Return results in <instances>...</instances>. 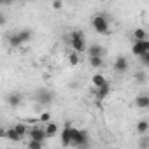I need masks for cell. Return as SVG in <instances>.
I'll list each match as a JSON object with an SVG mask.
<instances>
[{
	"mask_svg": "<svg viewBox=\"0 0 149 149\" xmlns=\"http://www.w3.org/2000/svg\"><path fill=\"white\" fill-rule=\"evenodd\" d=\"M67 40L72 46L74 53L81 54V53L86 51V35H84L83 30H74V32H70V35L67 37Z\"/></svg>",
	"mask_w": 149,
	"mask_h": 149,
	"instance_id": "6da1fadb",
	"label": "cell"
},
{
	"mask_svg": "<svg viewBox=\"0 0 149 149\" xmlns=\"http://www.w3.org/2000/svg\"><path fill=\"white\" fill-rule=\"evenodd\" d=\"M70 146L77 147V149H88L90 147V135L83 128H72L70 135Z\"/></svg>",
	"mask_w": 149,
	"mask_h": 149,
	"instance_id": "7a4b0ae2",
	"label": "cell"
},
{
	"mask_svg": "<svg viewBox=\"0 0 149 149\" xmlns=\"http://www.w3.org/2000/svg\"><path fill=\"white\" fill-rule=\"evenodd\" d=\"M91 25H93V28H95L97 33H100V35H107L109 33V19H107V16L97 14L91 19Z\"/></svg>",
	"mask_w": 149,
	"mask_h": 149,
	"instance_id": "3957f363",
	"label": "cell"
},
{
	"mask_svg": "<svg viewBox=\"0 0 149 149\" xmlns=\"http://www.w3.org/2000/svg\"><path fill=\"white\" fill-rule=\"evenodd\" d=\"M35 100L40 105H51L53 100H54V91H51L47 88H40V90L35 91Z\"/></svg>",
	"mask_w": 149,
	"mask_h": 149,
	"instance_id": "277c9868",
	"label": "cell"
},
{
	"mask_svg": "<svg viewBox=\"0 0 149 149\" xmlns=\"http://www.w3.org/2000/svg\"><path fill=\"white\" fill-rule=\"evenodd\" d=\"M128 67H130V63H128V58L126 56H118L114 60V65H112V68H114L116 74H125L128 70Z\"/></svg>",
	"mask_w": 149,
	"mask_h": 149,
	"instance_id": "5b68a950",
	"label": "cell"
},
{
	"mask_svg": "<svg viewBox=\"0 0 149 149\" xmlns=\"http://www.w3.org/2000/svg\"><path fill=\"white\" fill-rule=\"evenodd\" d=\"M132 53L135 56H140L144 53H149V40H135L132 46Z\"/></svg>",
	"mask_w": 149,
	"mask_h": 149,
	"instance_id": "8992f818",
	"label": "cell"
},
{
	"mask_svg": "<svg viewBox=\"0 0 149 149\" xmlns=\"http://www.w3.org/2000/svg\"><path fill=\"white\" fill-rule=\"evenodd\" d=\"M86 51H88L90 58H104V56H105V49H104L100 44H91V46H86Z\"/></svg>",
	"mask_w": 149,
	"mask_h": 149,
	"instance_id": "52a82bcc",
	"label": "cell"
},
{
	"mask_svg": "<svg viewBox=\"0 0 149 149\" xmlns=\"http://www.w3.org/2000/svg\"><path fill=\"white\" fill-rule=\"evenodd\" d=\"M72 123L70 121H67L65 123V126H63V130H61V146L63 147H68L70 146V135H72Z\"/></svg>",
	"mask_w": 149,
	"mask_h": 149,
	"instance_id": "ba28073f",
	"label": "cell"
},
{
	"mask_svg": "<svg viewBox=\"0 0 149 149\" xmlns=\"http://www.w3.org/2000/svg\"><path fill=\"white\" fill-rule=\"evenodd\" d=\"M46 139H47V137H46V132H44L42 126H33V128L30 130V140H37V142H42V144H44Z\"/></svg>",
	"mask_w": 149,
	"mask_h": 149,
	"instance_id": "9c48e42d",
	"label": "cell"
},
{
	"mask_svg": "<svg viewBox=\"0 0 149 149\" xmlns=\"http://www.w3.org/2000/svg\"><path fill=\"white\" fill-rule=\"evenodd\" d=\"M16 33H18V39H19L21 46H23V44H26V42H30V40H32V37H33V32H32L30 28H26V26H25V28H21V30H18Z\"/></svg>",
	"mask_w": 149,
	"mask_h": 149,
	"instance_id": "30bf717a",
	"label": "cell"
},
{
	"mask_svg": "<svg viewBox=\"0 0 149 149\" xmlns=\"http://www.w3.org/2000/svg\"><path fill=\"white\" fill-rule=\"evenodd\" d=\"M7 104H9L11 107H19V105L23 104V95L18 93V91L9 93V95H7Z\"/></svg>",
	"mask_w": 149,
	"mask_h": 149,
	"instance_id": "8fae6325",
	"label": "cell"
},
{
	"mask_svg": "<svg viewBox=\"0 0 149 149\" xmlns=\"http://www.w3.org/2000/svg\"><path fill=\"white\" fill-rule=\"evenodd\" d=\"M111 93V84L107 83V84H104L102 88H98V90H95V97L98 98V100H104V98H107V95Z\"/></svg>",
	"mask_w": 149,
	"mask_h": 149,
	"instance_id": "7c38bea8",
	"label": "cell"
},
{
	"mask_svg": "<svg viewBox=\"0 0 149 149\" xmlns=\"http://www.w3.org/2000/svg\"><path fill=\"white\" fill-rule=\"evenodd\" d=\"M135 105H137L139 109H147V107H149V95H146V93L139 95V97L135 98Z\"/></svg>",
	"mask_w": 149,
	"mask_h": 149,
	"instance_id": "4fadbf2b",
	"label": "cell"
},
{
	"mask_svg": "<svg viewBox=\"0 0 149 149\" xmlns=\"http://www.w3.org/2000/svg\"><path fill=\"white\" fill-rule=\"evenodd\" d=\"M91 84L95 86V90H98V88H102L104 84H107V79L102 76V74H95V76L91 77Z\"/></svg>",
	"mask_w": 149,
	"mask_h": 149,
	"instance_id": "5bb4252c",
	"label": "cell"
},
{
	"mask_svg": "<svg viewBox=\"0 0 149 149\" xmlns=\"http://www.w3.org/2000/svg\"><path fill=\"white\" fill-rule=\"evenodd\" d=\"M44 132H46V137H54V135L58 133V125L53 123V121H49V123L44 126Z\"/></svg>",
	"mask_w": 149,
	"mask_h": 149,
	"instance_id": "9a60e30c",
	"label": "cell"
},
{
	"mask_svg": "<svg viewBox=\"0 0 149 149\" xmlns=\"http://www.w3.org/2000/svg\"><path fill=\"white\" fill-rule=\"evenodd\" d=\"M7 44H9L11 47H19V46H21V42H19L18 33H16V32H13V33H9V35H7Z\"/></svg>",
	"mask_w": 149,
	"mask_h": 149,
	"instance_id": "2e32d148",
	"label": "cell"
},
{
	"mask_svg": "<svg viewBox=\"0 0 149 149\" xmlns=\"http://www.w3.org/2000/svg\"><path fill=\"white\" fill-rule=\"evenodd\" d=\"M13 128H14V132L19 135V139H23V137L26 135V132H28L25 123H16V125H13Z\"/></svg>",
	"mask_w": 149,
	"mask_h": 149,
	"instance_id": "e0dca14e",
	"label": "cell"
},
{
	"mask_svg": "<svg viewBox=\"0 0 149 149\" xmlns=\"http://www.w3.org/2000/svg\"><path fill=\"white\" fill-rule=\"evenodd\" d=\"M133 39H135V40H147V32H146L144 28H135Z\"/></svg>",
	"mask_w": 149,
	"mask_h": 149,
	"instance_id": "ac0fdd59",
	"label": "cell"
},
{
	"mask_svg": "<svg viewBox=\"0 0 149 149\" xmlns=\"http://www.w3.org/2000/svg\"><path fill=\"white\" fill-rule=\"evenodd\" d=\"M6 139H9V140H13V142H19V140H21V139H19V135L14 132V128H13V126L6 130Z\"/></svg>",
	"mask_w": 149,
	"mask_h": 149,
	"instance_id": "d6986e66",
	"label": "cell"
},
{
	"mask_svg": "<svg viewBox=\"0 0 149 149\" xmlns=\"http://www.w3.org/2000/svg\"><path fill=\"white\" fill-rule=\"evenodd\" d=\"M147 130H149V123H147L146 119H142V121H139V123H137V132H139V133L146 135V133H147Z\"/></svg>",
	"mask_w": 149,
	"mask_h": 149,
	"instance_id": "ffe728a7",
	"label": "cell"
},
{
	"mask_svg": "<svg viewBox=\"0 0 149 149\" xmlns=\"http://www.w3.org/2000/svg\"><path fill=\"white\" fill-rule=\"evenodd\" d=\"M90 65L93 68H100L104 65V58H90Z\"/></svg>",
	"mask_w": 149,
	"mask_h": 149,
	"instance_id": "44dd1931",
	"label": "cell"
},
{
	"mask_svg": "<svg viewBox=\"0 0 149 149\" xmlns=\"http://www.w3.org/2000/svg\"><path fill=\"white\" fill-rule=\"evenodd\" d=\"M68 61H70V65H72V67H74V65H77V63H79V54L72 51V53L68 54Z\"/></svg>",
	"mask_w": 149,
	"mask_h": 149,
	"instance_id": "7402d4cb",
	"label": "cell"
},
{
	"mask_svg": "<svg viewBox=\"0 0 149 149\" xmlns=\"http://www.w3.org/2000/svg\"><path fill=\"white\" fill-rule=\"evenodd\" d=\"M28 149H44V144L37 140H28Z\"/></svg>",
	"mask_w": 149,
	"mask_h": 149,
	"instance_id": "603a6c76",
	"label": "cell"
},
{
	"mask_svg": "<svg viewBox=\"0 0 149 149\" xmlns=\"http://www.w3.org/2000/svg\"><path fill=\"white\" fill-rule=\"evenodd\" d=\"M39 121L47 125V123L51 121V112H42V114H40V118H39Z\"/></svg>",
	"mask_w": 149,
	"mask_h": 149,
	"instance_id": "cb8c5ba5",
	"label": "cell"
},
{
	"mask_svg": "<svg viewBox=\"0 0 149 149\" xmlns=\"http://www.w3.org/2000/svg\"><path fill=\"white\" fill-rule=\"evenodd\" d=\"M139 58H140V61H142L144 67H149V53H144V54H140Z\"/></svg>",
	"mask_w": 149,
	"mask_h": 149,
	"instance_id": "d4e9b609",
	"label": "cell"
},
{
	"mask_svg": "<svg viewBox=\"0 0 149 149\" xmlns=\"http://www.w3.org/2000/svg\"><path fill=\"white\" fill-rule=\"evenodd\" d=\"M144 79H146V74H144V72H137V74H135V81L142 83Z\"/></svg>",
	"mask_w": 149,
	"mask_h": 149,
	"instance_id": "484cf974",
	"label": "cell"
},
{
	"mask_svg": "<svg viewBox=\"0 0 149 149\" xmlns=\"http://www.w3.org/2000/svg\"><path fill=\"white\" fill-rule=\"evenodd\" d=\"M6 23H7V16L4 13H0V26H4Z\"/></svg>",
	"mask_w": 149,
	"mask_h": 149,
	"instance_id": "4316f807",
	"label": "cell"
},
{
	"mask_svg": "<svg viewBox=\"0 0 149 149\" xmlns=\"http://www.w3.org/2000/svg\"><path fill=\"white\" fill-rule=\"evenodd\" d=\"M140 147H142V149L147 147V137H146V135H142V139H140Z\"/></svg>",
	"mask_w": 149,
	"mask_h": 149,
	"instance_id": "83f0119b",
	"label": "cell"
},
{
	"mask_svg": "<svg viewBox=\"0 0 149 149\" xmlns=\"http://www.w3.org/2000/svg\"><path fill=\"white\" fill-rule=\"evenodd\" d=\"M61 7H63L61 2H53V9H61Z\"/></svg>",
	"mask_w": 149,
	"mask_h": 149,
	"instance_id": "f1b7e54d",
	"label": "cell"
},
{
	"mask_svg": "<svg viewBox=\"0 0 149 149\" xmlns=\"http://www.w3.org/2000/svg\"><path fill=\"white\" fill-rule=\"evenodd\" d=\"M6 130H7V128H2V126H0V139H6Z\"/></svg>",
	"mask_w": 149,
	"mask_h": 149,
	"instance_id": "f546056e",
	"label": "cell"
}]
</instances>
